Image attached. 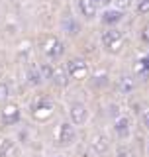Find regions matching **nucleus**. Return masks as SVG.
Returning <instances> with one entry per match:
<instances>
[{"label":"nucleus","mask_w":149,"mask_h":157,"mask_svg":"<svg viewBox=\"0 0 149 157\" xmlns=\"http://www.w3.org/2000/svg\"><path fill=\"white\" fill-rule=\"evenodd\" d=\"M100 43L108 55H120L126 45V36L118 28H106L100 33Z\"/></svg>","instance_id":"f257e3e1"},{"label":"nucleus","mask_w":149,"mask_h":157,"mask_svg":"<svg viewBox=\"0 0 149 157\" xmlns=\"http://www.w3.org/2000/svg\"><path fill=\"white\" fill-rule=\"evenodd\" d=\"M39 49H41V53L47 57V61L55 63L63 57V53H65V43H63L61 37L53 36V33H47V36H43L39 39Z\"/></svg>","instance_id":"f03ea898"},{"label":"nucleus","mask_w":149,"mask_h":157,"mask_svg":"<svg viewBox=\"0 0 149 157\" xmlns=\"http://www.w3.org/2000/svg\"><path fill=\"white\" fill-rule=\"evenodd\" d=\"M53 112H55V104L49 96H36L29 104V114L33 120L45 122L53 116Z\"/></svg>","instance_id":"7ed1b4c3"},{"label":"nucleus","mask_w":149,"mask_h":157,"mask_svg":"<svg viewBox=\"0 0 149 157\" xmlns=\"http://www.w3.org/2000/svg\"><path fill=\"white\" fill-rule=\"evenodd\" d=\"M63 67H65V71H67V77L73 78V81H84V78L88 77V73H90L88 63L81 57H71Z\"/></svg>","instance_id":"20e7f679"},{"label":"nucleus","mask_w":149,"mask_h":157,"mask_svg":"<svg viewBox=\"0 0 149 157\" xmlns=\"http://www.w3.org/2000/svg\"><path fill=\"white\" fill-rule=\"evenodd\" d=\"M69 122L77 128V126H84L88 122V106L84 104L81 100H73L71 104H69Z\"/></svg>","instance_id":"39448f33"},{"label":"nucleus","mask_w":149,"mask_h":157,"mask_svg":"<svg viewBox=\"0 0 149 157\" xmlns=\"http://www.w3.org/2000/svg\"><path fill=\"white\" fill-rule=\"evenodd\" d=\"M22 120V108L14 102H6L0 108V124L2 126H16Z\"/></svg>","instance_id":"423d86ee"},{"label":"nucleus","mask_w":149,"mask_h":157,"mask_svg":"<svg viewBox=\"0 0 149 157\" xmlns=\"http://www.w3.org/2000/svg\"><path fill=\"white\" fill-rule=\"evenodd\" d=\"M77 141V128L71 122H61L57 128V144L61 147H71Z\"/></svg>","instance_id":"0eeeda50"},{"label":"nucleus","mask_w":149,"mask_h":157,"mask_svg":"<svg viewBox=\"0 0 149 157\" xmlns=\"http://www.w3.org/2000/svg\"><path fill=\"white\" fill-rule=\"evenodd\" d=\"M112 130H114V134H116L118 140L126 141L128 137L132 136V118L128 116V114H120L116 120H114Z\"/></svg>","instance_id":"6e6552de"},{"label":"nucleus","mask_w":149,"mask_h":157,"mask_svg":"<svg viewBox=\"0 0 149 157\" xmlns=\"http://www.w3.org/2000/svg\"><path fill=\"white\" fill-rule=\"evenodd\" d=\"M124 20V12L118 8H104L100 14V24L106 28H116Z\"/></svg>","instance_id":"1a4fd4ad"},{"label":"nucleus","mask_w":149,"mask_h":157,"mask_svg":"<svg viewBox=\"0 0 149 157\" xmlns=\"http://www.w3.org/2000/svg\"><path fill=\"white\" fill-rule=\"evenodd\" d=\"M90 145H92V149H94L96 155H106L108 151H110V137L106 134H94Z\"/></svg>","instance_id":"9d476101"},{"label":"nucleus","mask_w":149,"mask_h":157,"mask_svg":"<svg viewBox=\"0 0 149 157\" xmlns=\"http://www.w3.org/2000/svg\"><path fill=\"white\" fill-rule=\"evenodd\" d=\"M77 12H78V16L84 18V20H94L98 16L96 4H94L92 0H77Z\"/></svg>","instance_id":"9b49d317"},{"label":"nucleus","mask_w":149,"mask_h":157,"mask_svg":"<svg viewBox=\"0 0 149 157\" xmlns=\"http://www.w3.org/2000/svg\"><path fill=\"white\" fill-rule=\"evenodd\" d=\"M61 29L67 33V36H78V32H81V24H78V20L73 16V14H65V16L61 18Z\"/></svg>","instance_id":"f8f14e48"},{"label":"nucleus","mask_w":149,"mask_h":157,"mask_svg":"<svg viewBox=\"0 0 149 157\" xmlns=\"http://www.w3.org/2000/svg\"><path fill=\"white\" fill-rule=\"evenodd\" d=\"M26 78H28V82H29L32 86H39V85H41V82H43V75H41V69H39V65L28 67Z\"/></svg>","instance_id":"ddd939ff"},{"label":"nucleus","mask_w":149,"mask_h":157,"mask_svg":"<svg viewBox=\"0 0 149 157\" xmlns=\"http://www.w3.org/2000/svg\"><path fill=\"white\" fill-rule=\"evenodd\" d=\"M51 82H55L57 86H65L69 82V77H67V71L63 65H55L53 69V77H51Z\"/></svg>","instance_id":"4468645a"},{"label":"nucleus","mask_w":149,"mask_h":157,"mask_svg":"<svg viewBox=\"0 0 149 157\" xmlns=\"http://www.w3.org/2000/svg\"><path fill=\"white\" fill-rule=\"evenodd\" d=\"M14 153H16V144H14V140H10V137L0 140V157H12Z\"/></svg>","instance_id":"2eb2a0df"},{"label":"nucleus","mask_w":149,"mask_h":157,"mask_svg":"<svg viewBox=\"0 0 149 157\" xmlns=\"http://www.w3.org/2000/svg\"><path fill=\"white\" fill-rule=\"evenodd\" d=\"M133 88H136V82H133V78H130V77H122L120 82H118V90H120L122 94H130Z\"/></svg>","instance_id":"dca6fc26"},{"label":"nucleus","mask_w":149,"mask_h":157,"mask_svg":"<svg viewBox=\"0 0 149 157\" xmlns=\"http://www.w3.org/2000/svg\"><path fill=\"white\" fill-rule=\"evenodd\" d=\"M114 155L116 157H137L136 151H133L128 144H118L116 149H114Z\"/></svg>","instance_id":"f3484780"},{"label":"nucleus","mask_w":149,"mask_h":157,"mask_svg":"<svg viewBox=\"0 0 149 157\" xmlns=\"http://www.w3.org/2000/svg\"><path fill=\"white\" fill-rule=\"evenodd\" d=\"M10 98V85L6 81H0V106L6 104Z\"/></svg>","instance_id":"a211bd4d"},{"label":"nucleus","mask_w":149,"mask_h":157,"mask_svg":"<svg viewBox=\"0 0 149 157\" xmlns=\"http://www.w3.org/2000/svg\"><path fill=\"white\" fill-rule=\"evenodd\" d=\"M139 41L143 43V45H149V22L147 24H143V26L139 28Z\"/></svg>","instance_id":"6ab92c4d"},{"label":"nucleus","mask_w":149,"mask_h":157,"mask_svg":"<svg viewBox=\"0 0 149 157\" xmlns=\"http://www.w3.org/2000/svg\"><path fill=\"white\" fill-rule=\"evenodd\" d=\"M136 12H137V14H141V16L149 14V0H137V4H136Z\"/></svg>","instance_id":"aec40b11"},{"label":"nucleus","mask_w":149,"mask_h":157,"mask_svg":"<svg viewBox=\"0 0 149 157\" xmlns=\"http://www.w3.org/2000/svg\"><path fill=\"white\" fill-rule=\"evenodd\" d=\"M137 71L141 73V75H149V59L143 55L139 61H137Z\"/></svg>","instance_id":"412c9836"},{"label":"nucleus","mask_w":149,"mask_h":157,"mask_svg":"<svg viewBox=\"0 0 149 157\" xmlns=\"http://www.w3.org/2000/svg\"><path fill=\"white\" fill-rule=\"evenodd\" d=\"M141 124L149 130V108H145V110L141 112Z\"/></svg>","instance_id":"4be33fe9"},{"label":"nucleus","mask_w":149,"mask_h":157,"mask_svg":"<svg viewBox=\"0 0 149 157\" xmlns=\"http://www.w3.org/2000/svg\"><path fill=\"white\" fill-rule=\"evenodd\" d=\"M92 2H94V4H98V2H102V0H92Z\"/></svg>","instance_id":"5701e85b"},{"label":"nucleus","mask_w":149,"mask_h":157,"mask_svg":"<svg viewBox=\"0 0 149 157\" xmlns=\"http://www.w3.org/2000/svg\"><path fill=\"white\" fill-rule=\"evenodd\" d=\"M55 157H65V155H55Z\"/></svg>","instance_id":"b1692460"},{"label":"nucleus","mask_w":149,"mask_h":157,"mask_svg":"<svg viewBox=\"0 0 149 157\" xmlns=\"http://www.w3.org/2000/svg\"><path fill=\"white\" fill-rule=\"evenodd\" d=\"M145 57H147V59H149V51H147V55H145Z\"/></svg>","instance_id":"393cba45"},{"label":"nucleus","mask_w":149,"mask_h":157,"mask_svg":"<svg viewBox=\"0 0 149 157\" xmlns=\"http://www.w3.org/2000/svg\"><path fill=\"white\" fill-rule=\"evenodd\" d=\"M147 153H149V147H147Z\"/></svg>","instance_id":"a878e982"},{"label":"nucleus","mask_w":149,"mask_h":157,"mask_svg":"<svg viewBox=\"0 0 149 157\" xmlns=\"http://www.w3.org/2000/svg\"><path fill=\"white\" fill-rule=\"evenodd\" d=\"M0 71H2V67H0Z\"/></svg>","instance_id":"bb28decb"}]
</instances>
